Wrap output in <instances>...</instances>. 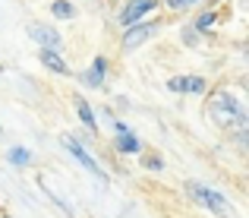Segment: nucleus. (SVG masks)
Listing matches in <instances>:
<instances>
[{"instance_id":"nucleus-1","label":"nucleus","mask_w":249,"mask_h":218,"mask_svg":"<svg viewBox=\"0 0 249 218\" xmlns=\"http://www.w3.org/2000/svg\"><path fill=\"white\" fill-rule=\"evenodd\" d=\"M208 117H212L221 130H227V133H233V136L249 133V114H246L243 101L227 89H214L212 95H208Z\"/></svg>"},{"instance_id":"nucleus-2","label":"nucleus","mask_w":249,"mask_h":218,"mask_svg":"<svg viewBox=\"0 0 249 218\" xmlns=\"http://www.w3.org/2000/svg\"><path fill=\"white\" fill-rule=\"evenodd\" d=\"M183 190H186V196L196 202V206H202V209H208L212 215H218V218H233L237 212H233V202L227 199L221 190H214V187H208V183H199V180H186L183 183Z\"/></svg>"},{"instance_id":"nucleus-3","label":"nucleus","mask_w":249,"mask_h":218,"mask_svg":"<svg viewBox=\"0 0 249 218\" xmlns=\"http://www.w3.org/2000/svg\"><path fill=\"white\" fill-rule=\"evenodd\" d=\"M158 32H161V19H142V22H136V25H126L123 35H120V51L129 54V51L148 44L152 38H158Z\"/></svg>"},{"instance_id":"nucleus-4","label":"nucleus","mask_w":249,"mask_h":218,"mask_svg":"<svg viewBox=\"0 0 249 218\" xmlns=\"http://www.w3.org/2000/svg\"><path fill=\"white\" fill-rule=\"evenodd\" d=\"M60 142H63V149H67L70 155H73V161L79 164L82 171H89L91 177H98V180H101V187H110V174H107V171H104L101 164L95 161V158H91V152L85 149V145H82L79 139H76V136H63Z\"/></svg>"},{"instance_id":"nucleus-5","label":"nucleus","mask_w":249,"mask_h":218,"mask_svg":"<svg viewBox=\"0 0 249 218\" xmlns=\"http://www.w3.org/2000/svg\"><path fill=\"white\" fill-rule=\"evenodd\" d=\"M161 0H126V3L120 6V13H117V22H120V29H126V25H136L142 22V19L152 16V10H158Z\"/></svg>"},{"instance_id":"nucleus-6","label":"nucleus","mask_w":249,"mask_h":218,"mask_svg":"<svg viewBox=\"0 0 249 218\" xmlns=\"http://www.w3.org/2000/svg\"><path fill=\"white\" fill-rule=\"evenodd\" d=\"M167 92H174V95H205L208 79L205 76H170Z\"/></svg>"},{"instance_id":"nucleus-7","label":"nucleus","mask_w":249,"mask_h":218,"mask_svg":"<svg viewBox=\"0 0 249 218\" xmlns=\"http://www.w3.org/2000/svg\"><path fill=\"white\" fill-rule=\"evenodd\" d=\"M29 38L38 44V48H48V51H60L63 48L60 32L51 29V25H44V22H32L29 25Z\"/></svg>"},{"instance_id":"nucleus-8","label":"nucleus","mask_w":249,"mask_h":218,"mask_svg":"<svg viewBox=\"0 0 249 218\" xmlns=\"http://www.w3.org/2000/svg\"><path fill=\"white\" fill-rule=\"evenodd\" d=\"M107 70H110V63H107V57H101L98 54L95 60L89 63V70L82 73V85H89V89H104V82H107Z\"/></svg>"},{"instance_id":"nucleus-9","label":"nucleus","mask_w":249,"mask_h":218,"mask_svg":"<svg viewBox=\"0 0 249 218\" xmlns=\"http://www.w3.org/2000/svg\"><path fill=\"white\" fill-rule=\"evenodd\" d=\"M73 108H76V117L82 120V127L89 130V133H98V130H101V123H98V114H95V108H91V104L85 101L82 95H73Z\"/></svg>"},{"instance_id":"nucleus-10","label":"nucleus","mask_w":249,"mask_h":218,"mask_svg":"<svg viewBox=\"0 0 249 218\" xmlns=\"http://www.w3.org/2000/svg\"><path fill=\"white\" fill-rule=\"evenodd\" d=\"M38 60L44 63L51 73H57V76H70L73 73V67H70L67 60H63L60 51H48V48H38Z\"/></svg>"},{"instance_id":"nucleus-11","label":"nucleus","mask_w":249,"mask_h":218,"mask_svg":"<svg viewBox=\"0 0 249 218\" xmlns=\"http://www.w3.org/2000/svg\"><path fill=\"white\" fill-rule=\"evenodd\" d=\"M114 149L120 152V155H142V139L136 133H117Z\"/></svg>"},{"instance_id":"nucleus-12","label":"nucleus","mask_w":249,"mask_h":218,"mask_svg":"<svg viewBox=\"0 0 249 218\" xmlns=\"http://www.w3.org/2000/svg\"><path fill=\"white\" fill-rule=\"evenodd\" d=\"M214 22H218V6H205V10H202L189 25L196 29V35H205V32L214 29Z\"/></svg>"},{"instance_id":"nucleus-13","label":"nucleus","mask_w":249,"mask_h":218,"mask_svg":"<svg viewBox=\"0 0 249 218\" xmlns=\"http://www.w3.org/2000/svg\"><path fill=\"white\" fill-rule=\"evenodd\" d=\"M48 13H51L54 19H60V22H73V19H76V6H73V0H51Z\"/></svg>"},{"instance_id":"nucleus-14","label":"nucleus","mask_w":249,"mask_h":218,"mask_svg":"<svg viewBox=\"0 0 249 218\" xmlns=\"http://www.w3.org/2000/svg\"><path fill=\"white\" fill-rule=\"evenodd\" d=\"M6 161H10V168H29L32 152L25 149V145H10V149H6Z\"/></svg>"},{"instance_id":"nucleus-15","label":"nucleus","mask_w":249,"mask_h":218,"mask_svg":"<svg viewBox=\"0 0 249 218\" xmlns=\"http://www.w3.org/2000/svg\"><path fill=\"white\" fill-rule=\"evenodd\" d=\"M142 168L145 171H164V158L158 155V152H142Z\"/></svg>"},{"instance_id":"nucleus-16","label":"nucleus","mask_w":249,"mask_h":218,"mask_svg":"<svg viewBox=\"0 0 249 218\" xmlns=\"http://www.w3.org/2000/svg\"><path fill=\"white\" fill-rule=\"evenodd\" d=\"M161 3H164L167 10H174V13H189V10H196L202 0H161Z\"/></svg>"},{"instance_id":"nucleus-17","label":"nucleus","mask_w":249,"mask_h":218,"mask_svg":"<svg viewBox=\"0 0 249 218\" xmlns=\"http://www.w3.org/2000/svg\"><path fill=\"white\" fill-rule=\"evenodd\" d=\"M196 41H199V38H196V29H193V25H186V29H183V44H189V48H193Z\"/></svg>"},{"instance_id":"nucleus-18","label":"nucleus","mask_w":249,"mask_h":218,"mask_svg":"<svg viewBox=\"0 0 249 218\" xmlns=\"http://www.w3.org/2000/svg\"><path fill=\"white\" fill-rule=\"evenodd\" d=\"M110 127H114V133H133V127H129L126 120H120V117H117V120L110 123Z\"/></svg>"},{"instance_id":"nucleus-19","label":"nucleus","mask_w":249,"mask_h":218,"mask_svg":"<svg viewBox=\"0 0 249 218\" xmlns=\"http://www.w3.org/2000/svg\"><path fill=\"white\" fill-rule=\"evenodd\" d=\"M0 73H3V67H0Z\"/></svg>"},{"instance_id":"nucleus-20","label":"nucleus","mask_w":249,"mask_h":218,"mask_svg":"<svg viewBox=\"0 0 249 218\" xmlns=\"http://www.w3.org/2000/svg\"><path fill=\"white\" fill-rule=\"evenodd\" d=\"M0 133H3V130H0Z\"/></svg>"}]
</instances>
